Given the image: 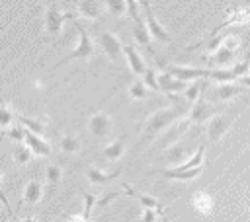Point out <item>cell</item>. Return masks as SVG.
Returning <instances> with one entry per match:
<instances>
[{
    "label": "cell",
    "mask_w": 250,
    "mask_h": 222,
    "mask_svg": "<svg viewBox=\"0 0 250 222\" xmlns=\"http://www.w3.org/2000/svg\"><path fill=\"white\" fill-rule=\"evenodd\" d=\"M180 115V109H174V107H168V109H160L156 113H152L146 123H145V140H152L154 136H158L164 129H168L172 123H176Z\"/></svg>",
    "instance_id": "cell-1"
},
{
    "label": "cell",
    "mask_w": 250,
    "mask_h": 222,
    "mask_svg": "<svg viewBox=\"0 0 250 222\" xmlns=\"http://www.w3.org/2000/svg\"><path fill=\"white\" fill-rule=\"evenodd\" d=\"M76 31H78V45L57 64V66H61V64H66V62H70V60H76V58H92L94 56V53H96V47H94V43H92V39H90V35L86 33V29L80 25V23H76Z\"/></svg>",
    "instance_id": "cell-2"
},
{
    "label": "cell",
    "mask_w": 250,
    "mask_h": 222,
    "mask_svg": "<svg viewBox=\"0 0 250 222\" xmlns=\"http://www.w3.org/2000/svg\"><path fill=\"white\" fill-rule=\"evenodd\" d=\"M68 19H74L72 14H64L61 10H57L55 6H49L47 12H45V29L49 35H59L62 31V25L68 21Z\"/></svg>",
    "instance_id": "cell-3"
},
{
    "label": "cell",
    "mask_w": 250,
    "mask_h": 222,
    "mask_svg": "<svg viewBox=\"0 0 250 222\" xmlns=\"http://www.w3.org/2000/svg\"><path fill=\"white\" fill-rule=\"evenodd\" d=\"M111 129H113V123H111V117L104 111H96L90 121H88V130L96 136V138H107L111 134Z\"/></svg>",
    "instance_id": "cell-4"
},
{
    "label": "cell",
    "mask_w": 250,
    "mask_h": 222,
    "mask_svg": "<svg viewBox=\"0 0 250 222\" xmlns=\"http://www.w3.org/2000/svg\"><path fill=\"white\" fill-rule=\"evenodd\" d=\"M143 10H145V23H146V27H148L150 37H154V39L160 41V43H168V41H170V35H168V31L156 21V18H154V14H152V10H150L148 0H143Z\"/></svg>",
    "instance_id": "cell-5"
},
{
    "label": "cell",
    "mask_w": 250,
    "mask_h": 222,
    "mask_svg": "<svg viewBox=\"0 0 250 222\" xmlns=\"http://www.w3.org/2000/svg\"><path fill=\"white\" fill-rule=\"evenodd\" d=\"M100 45H102L104 53L109 56V60H113V62L119 60V56H121V53H123V45H121V41H119V37H117L115 33L104 31V33L100 35Z\"/></svg>",
    "instance_id": "cell-6"
},
{
    "label": "cell",
    "mask_w": 250,
    "mask_h": 222,
    "mask_svg": "<svg viewBox=\"0 0 250 222\" xmlns=\"http://www.w3.org/2000/svg\"><path fill=\"white\" fill-rule=\"evenodd\" d=\"M236 49H238V41H236V37H227L225 43L215 51V55L209 56V62H213V64H221V66H223V64H227V62L232 60Z\"/></svg>",
    "instance_id": "cell-7"
},
{
    "label": "cell",
    "mask_w": 250,
    "mask_h": 222,
    "mask_svg": "<svg viewBox=\"0 0 250 222\" xmlns=\"http://www.w3.org/2000/svg\"><path fill=\"white\" fill-rule=\"evenodd\" d=\"M213 113H215V109L211 107V103H207L203 97H199V99L191 105L189 121L195 123V125H201V123H205V121H211V119H213Z\"/></svg>",
    "instance_id": "cell-8"
},
{
    "label": "cell",
    "mask_w": 250,
    "mask_h": 222,
    "mask_svg": "<svg viewBox=\"0 0 250 222\" xmlns=\"http://www.w3.org/2000/svg\"><path fill=\"white\" fill-rule=\"evenodd\" d=\"M172 76L188 82V80H195V78H209V70H201V68H191V66H178V64H172L168 66V70Z\"/></svg>",
    "instance_id": "cell-9"
},
{
    "label": "cell",
    "mask_w": 250,
    "mask_h": 222,
    "mask_svg": "<svg viewBox=\"0 0 250 222\" xmlns=\"http://www.w3.org/2000/svg\"><path fill=\"white\" fill-rule=\"evenodd\" d=\"M158 84H160V90L166 92V93H178V92H186L188 88V82L172 76L170 72H162L158 74Z\"/></svg>",
    "instance_id": "cell-10"
},
{
    "label": "cell",
    "mask_w": 250,
    "mask_h": 222,
    "mask_svg": "<svg viewBox=\"0 0 250 222\" xmlns=\"http://www.w3.org/2000/svg\"><path fill=\"white\" fill-rule=\"evenodd\" d=\"M23 142L27 144V148H31V152L35 156H49L51 154V144L47 140H43L39 134L29 132L27 129H25V140Z\"/></svg>",
    "instance_id": "cell-11"
},
{
    "label": "cell",
    "mask_w": 250,
    "mask_h": 222,
    "mask_svg": "<svg viewBox=\"0 0 250 222\" xmlns=\"http://www.w3.org/2000/svg\"><path fill=\"white\" fill-rule=\"evenodd\" d=\"M230 121H232V119H227L225 115H215V117L209 121V127H207L209 138H211L213 142H217V140L227 132V129H229Z\"/></svg>",
    "instance_id": "cell-12"
},
{
    "label": "cell",
    "mask_w": 250,
    "mask_h": 222,
    "mask_svg": "<svg viewBox=\"0 0 250 222\" xmlns=\"http://www.w3.org/2000/svg\"><path fill=\"white\" fill-rule=\"evenodd\" d=\"M123 55L127 56V62H129V66H131V70L137 74V76H143L145 72H146V66H145V60L141 58V55H139V51L133 47V45H125L123 47Z\"/></svg>",
    "instance_id": "cell-13"
},
{
    "label": "cell",
    "mask_w": 250,
    "mask_h": 222,
    "mask_svg": "<svg viewBox=\"0 0 250 222\" xmlns=\"http://www.w3.org/2000/svg\"><path fill=\"white\" fill-rule=\"evenodd\" d=\"M119 173H121V169H115V171L107 173V171H102V169H98V167H88L86 177H88V181L94 183V185H105V183L113 181L115 177H119Z\"/></svg>",
    "instance_id": "cell-14"
},
{
    "label": "cell",
    "mask_w": 250,
    "mask_h": 222,
    "mask_svg": "<svg viewBox=\"0 0 250 222\" xmlns=\"http://www.w3.org/2000/svg\"><path fill=\"white\" fill-rule=\"evenodd\" d=\"M203 167V166H201ZM201 167H193V169H176V167H172V169H158L156 173H160V175H164L166 179H180V181H189V179H193V177H197L199 173H201Z\"/></svg>",
    "instance_id": "cell-15"
},
{
    "label": "cell",
    "mask_w": 250,
    "mask_h": 222,
    "mask_svg": "<svg viewBox=\"0 0 250 222\" xmlns=\"http://www.w3.org/2000/svg\"><path fill=\"white\" fill-rule=\"evenodd\" d=\"M78 12L86 19H100L102 4H100V0H80L78 2Z\"/></svg>",
    "instance_id": "cell-16"
},
{
    "label": "cell",
    "mask_w": 250,
    "mask_h": 222,
    "mask_svg": "<svg viewBox=\"0 0 250 222\" xmlns=\"http://www.w3.org/2000/svg\"><path fill=\"white\" fill-rule=\"evenodd\" d=\"M242 92V86H236L232 82H225V84H217L215 88V99L219 101H229L232 97H236Z\"/></svg>",
    "instance_id": "cell-17"
},
{
    "label": "cell",
    "mask_w": 250,
    "mask_h": 222,
    "mask_svg": "<svg viewBox=\"0 0 250 222\" xmlns=\"http://www.w3.org/2000/svg\"><path fill=\"white\" fill-rule=\"evenodd\" d=\"M43 197V185L39 181H29L23 189V195H21V201L27 203V204H35L39 203Z\"/></svg>",
    "instance_id": "cell-18"
},
{
    "label": "cell",
    "mask_w": 250,
    "mask_h": 222,
    "mask_svg": "<svg viewBox=\"0 0 250 222\" xmlns=\"http://www.w3.org/2000/svg\"><path fill=\"white\" fill-rule=\"evenodd\" d=\"M16 119L20 121V125H23V129H27V130H29V132H33V134H43V132H45V129H47V125H45L43 121L33 119V117L16 115Z\"/></svg>",
    "instance_id": "cell-19"
},
{
    "label": "cell",
    "mask_w": 250,
    "mask_h": 222,
    "mask_svg": "<svg viewBox=\"0 0 250 222\" xmlns=\"http://www.w3.org/2000/svg\"><path fill=\"white\" fill-rule=\"evenodd\" d=\"M123 152H125V142H123L121 138H115V140H111L109 144H105V148H104V158H107L109 162H113V160H119V158L123 156Z\"/></svg>",
    "instance_id": "cell-20"
},
{
    "label": "cell",
    "mask_w": 250,
    "mask_h": 222,
    "mask_svg": "<svg viewBox=\"0 0 250 222\" xmlns=\"http://www.w3.org/2000/svg\"><path fill=\"white\" fill-rule=\"evenodd\" d=\"M123 187H125L127 193H131L133 197L139 199V203L143 204V208H150V210H158V212H162V206H160V203H158L156 199H152V197H148V195H145V193H135L129 185H123Z\"/></svg>",
    "instance_id": "cell-21"
},
{
    "label": "cell",
    "mask_w": 250,
    "mask_h": 222,
    "mask_svg": "<svg viewBox=\"0 0 250 222\" xmlns=\"http://www.w3.org/2000/svg\"><path fill=\"white\" fill-rule=\"evenodd\" d=\"M133 35H135V41L143 47H146L150 51V33H148V27L145 21L141 23H135V29H133Z\"/></svg>",
    "instance_id": "cell-22"
},
{
    "label": "cell",
    "mask_w": 250,
    "mask_h": 222,
    "mask_svg": "<svg viewBox=\"0 0 250 222\" xmlns=\"http://www.w3.org/2000/svg\"><path fill=\"white\" fill-rule=\"evenodd\" d=\"M203 156H205V146H199L197 148V152L188 160V162H184V164H180V166H176V169H193V167H201L203 166Z\"/></svg>",
    "instance_id": "cell-23"
},
{
    "label": "cell",
    "mask_w": 250,
    "mask_h": 222,
    "mask_svg": "<svg viewBox=\"0 0 250 222\" xmlns=\"http://www.w3.org/2000/svg\"><path fill=\"white\" fill-rule=\"evenodd\" d=\"M61 177H62V169L59 166H55V164L47 166V169H45V179H47V185H49L47 193H51L55 189V185L61 181Z\"/></svg>",
    "instance_id": "cell-24"
},
{
    "label": "cell",
    "mask_w": 250,
    "mask_h": 222,
    "mask_svg": "<svg viewBox=\"0 0 250 222\" xmlns=\"http://www.w3.org/2000/svg\"><path fill=\"white\" fill-rule=\"evenodd\" d=\"M14 162L16 164H20V166H25L29 160H31V156H33V152H31V148H27V144H18L16 148H14Z\"/></svg>",
    "instance_id": "cell-25"
},
{
    "label": "cell",
    "mask_w": 250,
    "mask_h": 222,
    "mask_svg": "<svg viewBox=\"0 0 250 222\" xmlns=\"http://www.w3.org/2000/svg\"><path fill=\"white\" fill-rule=\"evenodd\" d=\"M61 150L66 152V154H76L80 150V140L72 134H64L61 138Z\"/></svg>",
    "instance_id": "cell-26"
},
{
    "label": "cell",
    "mask_w": 250,
    "mask_h": 222,
    "mask_svg": "<svg viewBox=\"0 0 250 222\" xmlns=\"http://www.w3.org/2000/svg\"><path fill=\"white\" fill-rule=\"evenodd\" d=\"M104 2H105V8L109 10V14L117 16V18H121V16H125L129 12L125 0H104Z\"/></svg>",
    "instance_id": "cell-27"
},
{
    "label": "cell",
    "mask_w": 250,
    "mask_h": 222,
    "mask_svg": "<svg viewBox=\"0 0 250 222\" xmlns=\"http://www.w3.org/2000/svg\"><path fill=\"white\" fill-rule=\"evenodd\" d=\"M207 84H203V82H193V84H189L188 88H186V101L188 103H195L197 99H199V93H201V90L205 88Z\"/></svg>",
    "instance_id": "cell-28"
},
{
    "label": "cell",
    "mask_w": 250,
    "mask_h": 222,
    "mask_svg": "<svg viewBox=\"0 0 250 222\" xmlns=\"http://www.w3.org/2000/svg\"><path fill=\"white\" fill-rule=\"evenodd\" d=\"M209 78L217 80L219 84H225V82H232L236 76L232 70H209Z\"/></svg>",
    "instance_id": "cell-29"
},
{
    "label": "cell",
    "mask_w": 250,
    "mask_h": 222,
    "mask_svg": "<svg viewBox=\"0 0 250 222\" xmlns=\"http://www.w3.org/2000/svg\"><path fill=\"white\" fill-rule=\"evenodd\" d=\"M143 82H145V86H146V88H150V90H154V92H158V90H160L158 74H156L152 68H146V72L143 74Z\"/></svg>",
    "instance_id": "cell-30"
},
{
    "label": "cell",
    "mask_w": 250,
    "mask_h": 222,
    "mask_svg": "<svg viewBox=\"0 0 250 222\" xmlns=\"http://www.w3.org/2000/svg\"><path fill=\"white\" fill-rule=\"evenodd\" d=\"M129 95H131L133 99H143V97L146 95V86H145V82H143V80H135V82L129 86Z\"/></svg>",
    "instance_id": "cell-31"
},
{
    "label": "cell",
    "mask_w": 250,
    "mask_h": 222,
    "mask_svg": "<svg viewBox=\"0 0 250 222\" xmlns=\"http://www.w3.org/2000/svg\"><path fill=\"white\" fill-rule=\"evenodd\" d=\"M193 206H195L197 210H201V212H207V210L211 208V199H209L205 193H197L195 199H193Z\"/></svg>",
    "instance_id": "cell-32"
},
{
    "label": "cell",
    "mask_w": 250,
    "mask_h": 222,
    "mask_svg": "<svg viewBox=\"0 0 250 222\" xmlns=\"http://www.w3.org/2000/svg\"><path fill=\"white\" fill-rule=\"evenodd\" d=\"M246 19H248V14H246V12H234L230 18L225 19V23H223L219 29H223V27H227V25H232V23H244ZM219 29H217V31H219ZM217 31H215V33H217Z\"/></svg>",
    "instance_id": "cell-33"
},
{
    "label": "cell",
    "mask_w": 250,
    "mask_h": 222,
    "mask_svg": "<svg viewBox=\"0 0 250 222\" xmlns=\"http://www.w3.org/2000/svg\"><path fill=\"white\" fill-rule=\"evenodd\" d=\"M14 119H16V115L10 111V107L8 105H0V127H10Z\"/></svg>",
    "instance_id": "cell-34"
},
{
    "label": "cell",
    "mask_w": 250,
    "mask_h": 222,
    "mask_svg": "<svg viewBox=\"0 0 250 222\" xmlns=\"http://www.w3.org/2000/svg\"><path fill=\"white\" fill-rule=\"evenodd\" d=\"M94 204H96V197L92 193H84V212H82V216L86 220H90V214H92Z\"/></svg>",
    "instance_id": "cell-35"
},
{
    "label": "cell",
    "mask_w": 250,
    "mask_h": 222,
    "mask_svg": "<svg viewBox=\"0 0 250 222\" xmlns=\"http://www.w3.org/2000/svg\"><path fill=\"white\" fill-rule=\"evenodd\" d=\"M248 68H250V53L246 55V58H244V62H238V64H236V66H232L230 70L234 72V76H236V78H238V76L242 78V76H244V74L248 72Z\"/></svg>",
    "instance_id": "cell-36"
},
{
    "label": "cell",
    "mask_w": 250,
    "mask_h": 222,
    "mask_svg": "<svg viewBox=\"0 0 250 222\" xmlns=\"http://www.w3.org/2000/svg\"><path fill=\"white\" fill-rule=\"evenodd\" d=\"M127 2V10H129V16L135 19V23H141L143 18L139 14V6H137V0H125Z\"/></svg>",
    "instance_id": "cell-37"
},
{
    "label": "cell",
    "mask_w": 250,
    "mask_h": 222,
    "mask_svg": "<svg viewBox=\"0 0 250 222\" xmlns=\"http://www.w3.org/2000/svg\"><path fill=\"white\" fill-rule=\"evenodd\" d=\"M8 136L12 138V140H25V129L23 127H16V129H12L10 132H8Z\"/></svg>",
    "instance_id": "cell-38"
},
{
    "label": "cell",
    "mask_w": 250,
    "mask_h": 222,
    "mask_svg": "<svg viewBox=\"0 0 250 222\" xmlns=\"http://www.w3.org/2000/svg\"><path fill=\"white\" fill-rule=\"evenodd\" d=\"M141 222H156V214L150 208H143V220Z\"/></svg>",
    "instance_id": "cell-39"
},
{
    "label": "cell",
    "mask_w": 250,
    "mask_h": 222,
    "mask_svg": "<svg viewBox=\"0 0 250 222\" xmlns=\"http://www.w3.org/2000/svg\"><path fill=\"white\" fill-rule=\"evenodd\" d=\"M115 199H117V193H107L104 199H100V201H98V206H105V204H109V203H111V201H115Z\"/></svg>",
    "instance_id": "cell-40"
},
{
    "label": "cell",
    "mask_w": 250,
    "mask_h": 222,
    "mask_svg": "<svg viewBox=\"0 0 250 222\" xmlns=\"http://www.w3.org/2000/svg\"><path fill=\"white\" fill-rule=\"evenodd\" d=\"M64 222H88V220H86L82 214H80V216H78V214H66V216H64Z\"/></svg>",
    "instance_id": "cell-41"
},
{
    "label": "cell",
    "mask_w": 250,
    "mask_h": 222,
    "mask_svg": "<svg viewBox=\"0 0 250 222\" xmlns=\"http://www.w3.org/2000/svg\"><path fill=\"white\" fill-rule=\"evenodd\" d=\"M240 80H242V86H248L250 88V76H242Z\"/></svg>",
    "instance_id": "cell-42"
},
{
    "label": "cell",
    "mask_w": 250,
    "mask_h": 222,
    "mask_svg": "<svg viewBox=\"0 0 250 222\" xmlns=\"http://www.w3.org/2000/svg\"><path fill=\"white\" fill-rule=\"evenodd\" d=\"M8 216H10V222H18V212L14 214V212H8Z\"/></svg>",
    "instance_id": "cell-43"
},
{
    "label": "cell",
    "mask_w": 250,
    "mask_h": 222,
    "mask_svg": "<svg viewBox=\"0 0 250 222\" xmlns=\"http://www.w3.org/2000/svg\"><path fill=\"white\" fill-rule=\"evenodd\" d=\"M23 222H37L35 218H31V216H27V218H23Z\"/></svg>",
    "instance_id": "cell-44"
},
{
    "label": "cell",
    "mask_w": 250,
    "mask_h": 222,
    "mask_svg": "<svg viewBox=\"0 0 250 222\" xmlns=\"http://www.w3.org/2000/svg\"><path fill=\"white\" fill-rule=\"evenodd\" d=\"M0 179H2V171H0Z\"/></svg>",
    "instance_id": "cell-45"
},
{
    "label": "cell",
    "mask_w": 250,
    "mask_h": 222,
    "mask_svg": "<svg viewBox=\"0 0 250 222\" xmlns=\"http://www.w3.org/2000/svg\"><path fill=\"white\" fill-rule=\"evenodd\" d=\"M164 222H166V220H164Z\"/></svg>",
    "instance_id": "cell-46"
}]
</instances>
